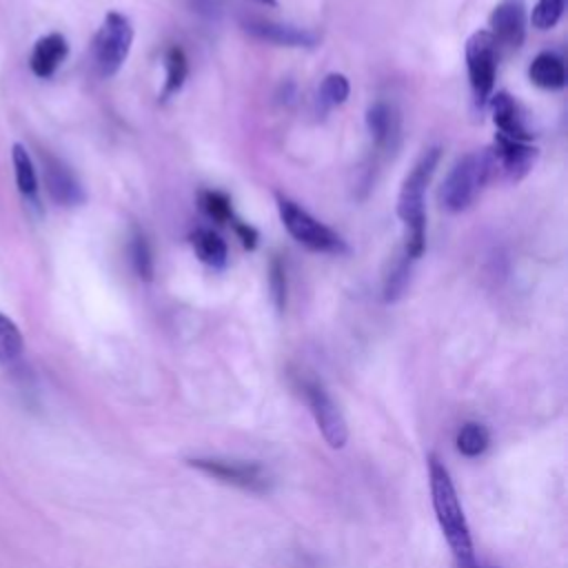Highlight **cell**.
<instances>
[{
    "instance_id": "6da1fadb",
    "label": "cell",
    "mask_w": 568,
    "mask_h": 568,
    "mask_svg": "<svg viewBox=\"0 0 568 568\" xmlns=\"http://www.w3.org/2000/svg\"><path fill=\"white\" fill-rule=\"evenodd\" d=\"M428 481H430V499H433V510L437 517V524L455 555V559L462 566H468L475 561L473 552V537L470 528L464 515V508L459 504L455 484L450 479L448 468L433 455L428 459Z\"/></svg>"
},
{
    "instance_id": "7a4b0ae2",
    "label": "cell",
    "mask_w": 568,
    "mask_h": 568,
    "mask_svg": "<svg viewBox=\"0 0 568 568\" xmlns=\"http://www.w3.org/2000/svg\"><path fill=\"white\" fill-rule=\"evenodd\" d=\"M442 151L439 146H433L419 155L415 166L408 171V175L402 182L399 197H397V215L402 217L406 226L404 237V251L410 260L422 257L426 248V211H424V193L428 182L435 175V169L439 164Z\"/></svg>"
},
{
    "instance_id": "3957f363",
    "label": "cell",
    "mask_w": 568,
    "mask_h": 568,
    "mask_svg": "<svg viewBox=\"0 0 568 568\" xmlns=\"http://www.w3.org/2000/svg\"><path fill=\"white\" fill-rule=\"evenodd\" d=\"M493 171L495 162L488 151H470L464 158H459L442 184V206L450 213L468 209L479 195V191L488 184Z\"/></svg>"
},
{
    "instance_id": "277c9868",
    "label": "cell",
    "mask_w": 568,
    "mask_h": 568,
    "mask_svg": "<svg viewBox=\"0 0 568 568\" xmlns=\"http://www.w3.org/2000/svg\"><path fill=\"white\" fill-rule=\"evenodd\" d=\"M277 213L293 240H297L302 246L315 253H346V242L324 222L315 220L306 209H302L297 202L277 195Z\"/></svg>"
},
{
    "instance_id": "5b68a950",
    "label": "cell",
    "mask_w": 568,
    "mask_h": 568,
    "mask_svg": "<svg viewBox=\"0 0 568 568\" xmlns=\"http://www.w3.org/2000/svg\"><path fill=\"white\" fill-rule=\"evenodd\" d=\"M133 44L131 20L118 11H109L93 38V62L102 78L120 71Z\"/></svg>"
},
{
    "instance_id": "8992f818",
    "label": "cell",
    "mask_w": 568,
    "mask_h": 568,
    "mask_svg": "<svg viewBox=\"0 0 568 568\" xmlns=\"http://www.w3.org/2000/svg\"><path fill=\"white\" fill-rule=\"evenodd\" d=\"M189 466L204 473L206 477H213L215 481L235 486L246 493H268L273 488V477L260 462L195 457V459H189Z\"/></svg>"
},
{
    "instance_id": "52a82bcc",
    "label": "cell",
    "mask_w": 568,
    "mask_h": 568,
    "mask_svg": "<svg viewBox=\"0 0 568 568\" xmlns=\"http://www.w3.org/2000/svg\"><path fill=\"white\" fill-rule=\"evenodd\" d=\"M466 71L477 104H486L495 89L497 44L488 31H475L466 42Z\"/></svg>"
},
{
    "instance_id": "ba28073f",
    "label": "cell",
    "mask_w": 568,
    "mask_h": 568,
    "mask_svg": "<svg viewBox=\"0 0 568 568\" xmlns=\"http://www.w3.org/2000/svg\"><path fill=\"white\" fill-rule=\"evenodd\" d=\"M302 393L308 404V410L331 448H344L348 442V426L337 408L335 399L317 379H302Z\"/></svg>"
},
{
    "instance_id": "9c48e42d",
    "label": "cell",
    "mask_w": 568,
    "mask_h": 568,
    "mask_svg": "<svg viewBox=\"0 0 568 568\" xmlns=\"http://www.w3.org/2000/svg\"><path fill=\"white\" fill-rule=\"evenodd\" d=\"M42 178L49 197L60 206H78L84 202V189L75 173L55 155L42 153Z\"/></svg>"
},
{
    "instance_id": "30bf717a",
    "label": "cell",
    "mask_w": 568,
    "mask_h": 568,
    "mask_svg": "<svg viewBox=\"0 0 568 568\" xmlns=\"http://www.w3.org/2000/svg\"><path fill=\"white\" fill-rule=\"evenodd\" d=\"M499 47L517 49L526 38V4L524 0H501L490 13V31Z\"/></svg>"
},
{
    "instance_id": "8fae6325",
    "label": "cell",
    "mask_w": 568,
    "mask_h": 568,
    "mask_svg": "<svg viewBox=\"0 0 568 568\" xmlns=\"http://www.w3.org/2000/svg\"><path fill=\"white\" fill-rule=\"evenodd\" d=\"M366 126L375 144V153L393 155L397 151L399 138H402V124L393 104L388 102L371 104L366 111Z\"/></svg>"
},
{
    "instance_id": "7c38bea8",
    "label": "cell",
    "mask_w": 568,
    "mask_h": 568,
    "mask_svg": "<svg viewBox=\"0 0 568 568\" xmlns=\"http://www.w3.org/2000/svg\"><path fill=\"white\" fill-rule=\"evenodd\" d=\"M493 162L501 169L510 180H521L537 160V149L526 140L506 138L501 133L495 135V149L490 151Z\"/></svg>"
},
{
    "instance_id": "4fadbf2b",
    "label": "cell",
    "mask_w": 568,
    "mask_h": 568,
    "mask_svg": "<svg viewBox=\"0 0 568 568\" xmlns=\"http://www.w3.org/2000/svg\"><path fill=\"white\" fill-rule=\"evenodd\" d=\"M244 29L264 42H273L277 47H315L317 33L306 27H295L286 22L264 20V18H248L244 20Z\"/></svg>"
},
{
    "instance_id": "5bb4252c",
    "label": "cell",
    "mask_w": 568,
    "mask_h": 568,
    "mask_svg": "<svg viewBox=\"0 0 568 568\" xmlns=\"http://www.w3.org/2000/svg\"><path fill=\"white\" fill-rule=\"evenodd\" d=\"M69 55V44L64 40L62 33H47L42 36L29 58V67L33 71V75L38 78H51L58 67L64 62V58Z\"/></svg>"
},
{
    "instance_id": "9a60e30c",
    "label": "cell",
    "mask_w": 568,
    "mask_h": 568,
    "mask_svg": "<svg viewBox=\"0 0 568 568\" xmlns=\"http://www.w3.org/2000/svg\"><path fill=\"white\" fill-rule=\"evenodd\" d=\"M493 120H495V126L501 135L506 138H515V140H526L530 142L532 140V133L528 131L526 122H524V115L517 106V102L508 95V93H497L493 95Z\"/></svg>"
},
{
    "instance_id": "2e32d148",
    "label": "cell",
    "mask_w": 568,
    "mask_h": 568,
    "mask_svg": "<svg viewBox=\"0 0 568 568\" xmlns=\"http://www.w3.org/2000/svg\"><path fill=\"white\" fill-rule=\"evenodd\" d=\"M528 78L535 87L546 91H557L566 84L564 60L552 51H541L528 67Z\"/></svg>"
},
{
    "instance_id": "e0dca14e",
    "label": "cell",
    "mask_w": 568,
    "mask_h": 568,
    "mask_svg": "<svg viewBox=\"0 0 568 568\" xmlns=\"http://www.w3.org/2000/svg\"><path fill=\"white\" fill-rule=\"evenodd\" d=\"M11 160H13L16 186L20 191V195L31 206H38V175H36V166H33V160H31L29 151L22 144L16 142L11 146Z\"/></svg>"
},
{
    "instance_id": "ac0fdd59",
    "label": "cell",
    "mask_w": 568,
    "mask_h": 568,
    "mask_svg": "<svg viewBox=\"0 0 568 568\" xmlns=\"http://www.w3.org/2000/svg\"><path fill=\"white\" fill-rule=\"evenodd\" d=\"M191 246L195 251V255L200 257V262L220 268L226 264L229 251H226V242L211 229H197L191 233Z\"/></svg>"
},
{
    "instance_id": "d6986e66",
    "label": "cell",
    "mask_w": 568,
    "mask_h": 568,
    "mask_svg": "<svg viewBox=\"0 0 568 568\" xmlns=\"http://www.w3.org/2000/svg\"><path fill=\"white\" fill-rule=\"evenodd\" d=\"M410 262L413 260L406 255L404 248L388 262V268L384 273V284H382V293L386 302L399 300L402 293L406 291V284L410 277Z\"/></svg>"
},
{
    "instance_id": "ffe728a7",
    "label": "cell",
    "mask_w": 568,
    "mask_h": 568,
    "mask_svg": "<svg viewBox=\"0 0 568 568\" xmlns=\"http://www.w3.org/2000/svg\"><path fill=\"white\" fill-rule=\"evenodd\" d=\"M455 444H457V450L464 455V457H479L486 453V448L490 446V433L484 424L479 422H466L462 424V428L457 430V437H455Z\"/></svg>"
},
{
    "instance_id": "44dd1931",
    "label": "cell",
    "mask_w": 568,
    "mask_h": 568,
    "mask_svg": "<svg viewBox=\"0 0 568 568\" xmlns=\"http://www.w3.org/2000/svg\"><path fill=\"white\" fill-rule=\"evenodd\" d=\"M164 67H166V80H164V89H162V100L171 98L173 93H178L186 80V55L180 47H169L166 55H164Z\"/></svg>"
},
{
    "instance_id": "7402d4cb",
    "label": "cell",
    "mask_w": 568,
    "mask_h": 568,
    "mask_svg": "<svg viewBox=\"0 0 568 568\" xmlns=\"http://www.w3.org/2000/svg\"><path fill=\"white\" fill-rule=\"evenodd\" d=\"M22 351H24V339L18 324L4 313H0V362L13 364L20 359Z\"/></svg>"
},
{
    "instance_id": "603a6c76",
    "label": "cell",
    "mask_w": 568,
    "mask_h": 568,
    "mask_svg": "<svg viewBox=\"0 0 568 568\" xmlns=\"http://www.w3.org/2000/svg\"><path fill=\"white\" fill-rule=\"evenodd\" d=\"M351 93L348 78L344 73H328L320 84V104L322 109H333L346 102Z\"/></svg>"
},
{
    "instance_id": "cb8c5ba5",
    "label": "cell",
    "mask_w": 568,
    "mask_h": 568,
    "mask_svg": "<svg viewBox=\"0 0 568 568\" xmlns=\"http://www.w3.org/2000/svg\"><path fill=\"white\" fill-rule=\"evenodd\" d=\"M200 206H202V211H204L211 220H215V222H220V224H226V222L233 224V222H235L231 200H229V195L222 193V191H202V193H200Z\"/></svg>"
},
{
    "instance_id": "d4e9b609",
    "label": "cell",
    "mask_w": 568,
    "mask_h": 568,
    "mask_svg": "<svg viewBox=\"0 0 568 568\" xmlns=\"http://www.w3.org/2000/svg\"><path fill=\"white\" fill-rule=\"evenodd\" d=\"M131 262H133V268L135 273L142 277V280H151L153 277V253H151V244L149 240L144 237V233L135 231L133 237H131Z\"/></svg>"
},
{
    "instance_id": "484cf974",
    "label": "cell",
    "mask_w": 568,
    "mask_h": 568,
    "mask_svg": "<svg viewBox=\"0 0 568 568\" xmlns=\"http://www.w3.org/2000/svg\"><path fill=\"white\" fill-rule=\"evenodd\" d=\"M564 7H566V0H537V4L532 7V13H530L532 27L539 31L552 29L559 22V18L564 16Z\"/></svg>"
},
{
    "instance_id": "4316f807",
    "label": "cell",
    "mask_w": 568,
    "mask_h": 568,
    "mask_svg": "<svg viewBox=\"0 0 568 568\" xmlns=\"http://www.w3.org/2000/svg\"><path fill=\"white\" fill-rule=\"evenodd\" d=\"M268 284H271V295H273L275 308L284 311V306H286V271H284V264L280 257L271 260Z\"/></svg>"
},
{
    "instance_id": "83f0119b",
    "label": "cell",
    "mask_w": 568,
    "mask_h": 568,
    "mask_svg": "<svg viewBox=\"0 0 568 568\" xmlns=\"http://www.w3.org/2000/svg\"><path fill=\"white\" fill-rule=\"evenodd\" d=\"M233 229H235L237 237L242 240L244 248H255V244H257V231H255L253 226H248V224L235 220V222H233Z\"/></svg>"
},
{
    "instance_id": "f1b7e54d",
    "label": "cell",
    "mask_w": 568,
    "mask_h": 568,
    "mask_svg": "<svg viewBox=\"0 0 568 568\" xmlns=\"http://www.w3.org/2000/svg\"><path fill=\"white\" fill-rule=\"evenodd\" d=\"M189 4L193 7V11L215 18L222 11V0H189Z\"/></svg>"
},
{
    "instance_id": "f546056e",
    "label": "cell",
    "mask_w": 568,
    "mask_h": 568,
    "mask_svg": "<svg viewBox=\"0 0 568 568\" xmlns=\"http://www.w3.org/2000/svg\"><path fill=\"white\" fill-rule=\"evenodd\" d=\"M257 2H262V4H266V7H275V4H277V0H257Z\"/></svg>"
},
{
    "instance_id": "4dcf8cb0",
    "label": "cell",
    "mask_w": 568,
    "mask_h": 568,
    "mask_svg": "<svg viewBox=\"0 0 568 568\" xmlns=\"http://www.w3.org/2000/svg\"><path fill=\"white\" fill-rule=\"evenodd\" d=\"M462 568H479V566L473 561V564H468V566H462Z\"/></svg>"
}]
</instances>
